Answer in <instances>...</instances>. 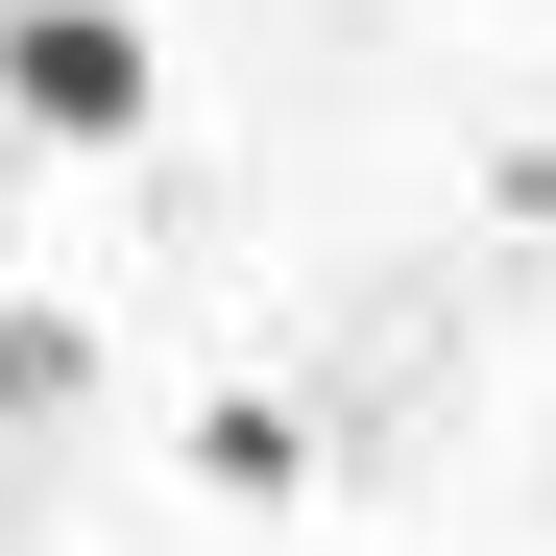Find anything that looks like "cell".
Segmentation results:
<instances>
[{"instance_id":"2","label":"cell","mask_w":556,"mask_h":556,"mask_svg":"<svg viewBox=\"0 0 556 556\" xmlns=\"http://www.w3.org/2000/svg\"><path fill=\"white\" fill-rule=\"evenodd\" d=\"M194 484H218V508H291L315 459H291V412H266V388H218V412H194Z\"/></svg>"},{"instance_id":"1","label":"cell","mask_w":556,"mask_h":556,"mask_svg":"<svg viewBox=\"0 0 556 556\" xmlns=\"http://www.w3.org/2000/svg\"><path fill=\"white\" fill-rule=\"evenodd\" d=\"M0 122L25 146H146V0H0Z\"/></svg>"}]
</instances>
